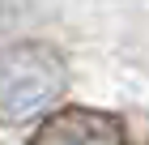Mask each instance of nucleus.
I'll list each match as a JSON object with an SVG mask.
<instances>
[{"instance_id":"obj_2","label":"nucleus","mask_w":149,"mask_h":145,"mask_svg":"<svg viewBox=\"0 0 149 145\" xmlns=\"http://www.w3.org/2000/svg\"><path fill=\"white\" fill-rule=\"evenodd\" d=\"M30 145H128L124 124L107 111L94 107H64V111L47 115Z\"/></svg>"},{"instance_id":"obj_3","label":"nucleus","mask_w":149,"mask_h":145,"mask_svg":"<svg viewBox=\"0 0 149 145\" xmlns=\"http://www.w3.org/2000/svg\"><path fill=\"white\" fill-rule=\"evenodd\" d=\"M145 145H149V141H145Z\"/></svg>"},{"instance_id":"obj_1","label":"nucleus","mask_w":149,"mask_h":145,"mask_svg":"<svg viewBox=\"0 0 149 145\" xmlns=\"http://www.w3.org/2000/svg\"><path fill=\"white\" fill-rule=\"evenodd\" d=\"M68 68L47 43H13L0 51V120L26 124L64 94Z\"/></svg>"}]
</instances>
